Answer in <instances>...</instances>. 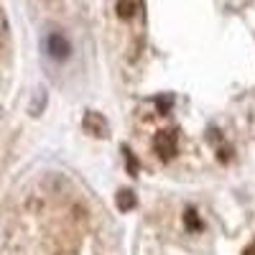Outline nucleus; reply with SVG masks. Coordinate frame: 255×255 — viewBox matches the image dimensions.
I'll use <instances>...</instances> for the list:
<instances>
[{"label": "nucleus", "mask_w": 255, "mask_h": 255, "mask_svg": "<svg viewBox=\"0 0 255 255\" xmlns=\"http://www.w3.org/2000/svg\"><path fill=\"white\" fill-rule=\"evenodd\" d=\"M153 151L158 153V158L163 161H171L179 151V133L176 130H161L153 138Z\"/></svg>", "instance_id": "f257e3e1"}, {"label": "nucleus", "mask_w": 255, "mask_h": 255, "mask_svg": "<svg viewBox=\"0 0 255 255\" xmlns=\"http://www.w3.org/2000/svg\"><path fill=\"white\" fill-rule=\"evenodd\" d=\"M46 54H49L54 61H64V59H69V54H72V44H69V38L64 36V33H49V38H46Z\"/></svg>", "instance_id": "f03ea898"}, {"label": "nucleus", "mask_w": 255, "mask_h": 255, "mask_svg": "<svg viewBox=\"0 0 255 255\" xmlns=\"http://www.w3.org/2000/svg\"><path fill=\"white\" fill-rule=\"evenodd\" d=\"M82 125H84V130L92 133L95 138H108L110 135V125H108V120H105L100 113H87Z\"/></svg>", "instance_id": "7ed1b4c3"}, {"label": "nucleus", "mask_w": 255, "mask_h": 255, "mask_svg": "<svg viewBox=\"0 0 255 255\" xmlns=\"http://www.w3.org/2000/svg\"><path fill=\"white\" fill-rule=\"evenodd\" d=\"M115 13H118V18H123V20H130V18L138 13V0H118Z\"/></svg>", "instance_id": "20e7f679"}, {"label": "nucleus", "mask_w": 255, "mask_h": 255, "mask_svg": "<svg viewBox=\"0 0 255 255\" xmlns=\"http://www.w3.org/2000/svg\"><path fill=\"white\" fill-rule=\"evenodd\" d=\"M118 207H120L123 212H128V209H133V207H135V194H133L130 189L118 191Z\"/></svg>", "instance_id": "39448f33"}, {"label": "nucleus", "mask_w": 255, "mask_h": 255, "mask_svg": "<svg viewBox=\"0 0 255 255\" xmlns=\"http://www.w3.org/2000/svg\"><path fill=\"white\" fill-rule=\"evenodd\" d=\"M184 217H186V225H189V227H194V230L199 227V217H197V212H194V209H189Z\"/></svg>", "instance_id": "423d86ee"}, {"label": "nucleus", "mask_w": 255, "mask_h": 255, "mask_svg": "<svg viewBox=\"0 0 255 255\" xmlns=\"http://www.w3.org/2000/svg\"><path fill=\"white\" fill-rule=\"evenodd\" d=\"M245 255H255V243H250V245L245 248Z\"/></svg>", "instance_id": "0eeeda50"}, {"label": "nucleus", "mask_w": 255, "mask_h": 255, "mask_svg": "<svg viewBox=\"0 0 255 255\" xmlns=\"http://www.w3.org/2000/svg\"><path fill=\"white\" fill-rule=\"evenodd\" d=\"M44 3H49V5H54V3H56V0H44Z\"/></svg>", "instance_id": "6e6552de"}]
</instances>
